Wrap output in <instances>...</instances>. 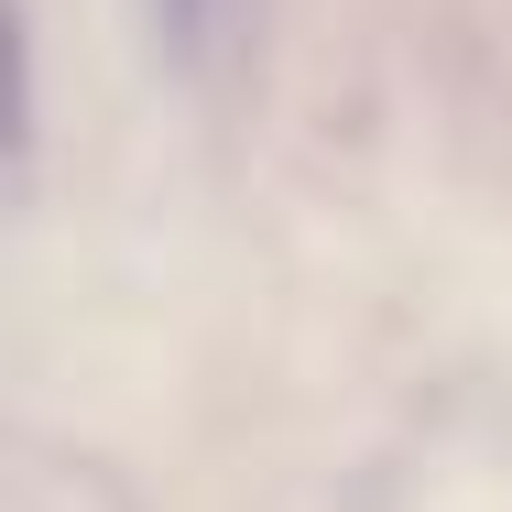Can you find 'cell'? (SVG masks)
I'll use <instances>...</instances> for the list:
<instances>
[{
    "instance_id": "obj_2",
    "label": "cell",
    "mask_w": 512,
    "mask_h": 512,
    "mask_svg": "<svg viewBox=\"0 0 512 512\" xmlns=\"http://www.w3.org/2000/svg\"><path fill=\"white\" fill-rule=\"evenodd\" d=\"M22 142V22L0 11V153Z\"/></svg>"
},
{
    "instance_id": "obj_1",
    "label": "cell",
    "mask_w": 512,
    "mask_h": 512,
    "mask_svg": "<svg viewBox=\"0 0 512 512\" xmlns=\"http://www.w3.org/2000/svg\"><path fill=\"white\" fill-rule=\"evenodd\" d=\"M153 11H164V44H175L186 66H207V55L229 44V11H240V0H153Z\"/></svg>"
}]
</instances>
